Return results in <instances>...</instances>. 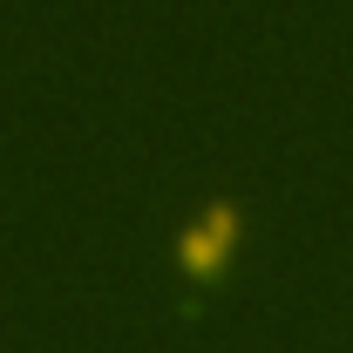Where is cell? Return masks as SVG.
<instances>
[{
  "label": "cell",
  "mask_w": 353,
  "mask_h": 353,
  "mask_svg": "<svg viewBox=\"0 0 353 353\" xmlns=\"http://www.w3.org/2000/svg\"><path fill=\"white\" fill-rule=\"evenodd\" d=\"M238 231H245V211H238V197H204L183 231H176V252H183V272L197 279V272H218L224 252L238 245Z\"/></svg>",
  "instance_id": "cell-1"
}]
</instances>
